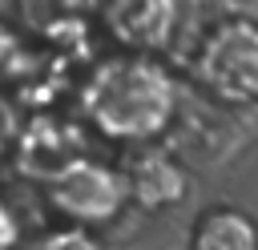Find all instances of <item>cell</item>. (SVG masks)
I'll return each mask as SVG.
<instances>
[{
  "label": "cell",
  "instance_id": "cell-1",
  "mask_svg": "<svg viewBox=\"0 0 258 250\" xmlns=\"http://www.w3.org/2000/svg\"><path fill=\"white\" fill-rule=\"evenodd\" d=\"M177 105L181 85L161 56L113 48L97 56L77 85L81 125L125 149L153 145L161 133H169Z\"/></svg>",
  "mask_w": 258,
  "mask_h": 250
},
{
  "label": "cell",
  "instance_id": "cell-2",
  "mask_svg": "<svg viewBox=\"0 0 258 250\" xmlns=\"http://www.w3.org/2000/svg\"><path fill=\"white\" fill-rule=\"evenodd\" d=\"M189 77L218 105H258V20L226 16L210 24L189 56Z\"/></svg>",
  "mask_w": 258,
  "mask_h": 250
},
{
  "label": "cell",
  "instance_id": "cell-3",
  "mask_svg": "<svg viewBox=\"0 0 258 250\" xmlns=\"http://www.w3.org/2000/svg\"><path fill=\"white\" fill-rule=\"evenodd\" d=\"M44 198L52 206V214L64 226H81V230H105L113 226L125 206H129V185L121 165L113 161H97V157H81L73 165H64L56 177L44 181Z\"/></svg>",
  "mask_w": 258,
  "mask_h": 250
},
{
  "label": "cell",
  "instance_id": "cell-4",
  "mask_svg": "<svg viewBox=\"0 0 258 250\" xmlns=\"http://www.w3.org/2000/svg\"><path fill=\"white\" fill-rule=\"evenodd\" d=\"M185 0H101L97 28L121 48L141 56H161L181 32Z\"/></svg>",
  "mask_w": 258,
  "mask_h": 250
},
{
  "label": "cell",
  "instance_id": "cell-5",
  "mask_svg": "<svg viewBox=\"0 0 258 250\" xmlns=\"http://www.w3.org/2000/svg\"><path fill=\"white\" fill-rule=\"evenodd\" d=\"M121 173H125V185H129V206H137V210H145V214L173 210V206H181L185 194H189V173H185V165H181L173 153L157 149V145L133 149V153L125 157Z\"/></svg>",
  "mask_w": 258,
  "mask_h": 250
},
{
  "label": "cell",
  "instance_id": "cell-6",
  "mask_svg": "<svg viewBox=\"0 0 258 250\" xmlns=\"http://www.w3.org/2000/svg\"><path fill=\"white\" fill-rule=\"evenodd\" d=\"M81 157H85V133H81V125L56 117V113L32 117L20 129V137H16V161H20V169L32 173V177H40V181L56 177L64 165H73Z\"/></svg>",
  "mask_w": 258,
  "mask_h": 250
},
{
  "label": "cell",
  "instance_id": "cell-7",
  "mask_svg": "<svg viewBox=\"0 0 258 250\" xmlns=\"http://www.w3.org/2000/svg\"><path fill=\"white\" fill-rule=\"evenodd\" d=\"M12 8L24 36H40L56 48L64 44L69 52L73 44H89L101 0H12Z\"/></svg>",
  "mask_w": 258,
  "mask_h": 250
},
{
  "label": "cell",
  "instance_id": "cell-8",
  "mask_svg": "<svg viewBox=\"0 0 258 250\" xmlns=\"http://www.w3.org/2000/svg\"><path fill=\"white\" fill-rule=\"evenodd\" d=\"M189 250H258V218L242 206H210L189 226Z\"/></svg>",
  "mask_w": 258,
  "mask_h": 250
},
{
  "label": "cell",
  "instance_id": "cell-9",
  "mask_svg": "<svg viewBox=\"0 0 258 250\" xmlns=\"http://www.w3.org/2000/svg\"><path fill=\"white\" fill-rule=\"evenodd\" d=\"M24 250H105L101 242H97V234L93 230H81V226H48V230H40Z\"/></svg>",
  "mask_w": 258,
  "mask_h": 250
},
{
  "label": "cell",
  "instance_id": "cell-10",
  "mask_svg": "<svg viewBox=\"0 0 258 250\" xmlns=\"http://www.w3.org/2000/svg\"><path fill=\"white\" fill-rule=\"evenodd\" d=\"M28 65V52H24V32L16 24H8L0 16V85H12Z\"/></svg>",
  "mask_w": 258,
  "mask_h": 250
},
{
  "label": "cell",
  "instance_id": "cell-11",
  "mask_svg": "<svg viewBox=\"0 0 258 250\" xmlns=\"http://www.w3.org/2000/svg\"><path fill=\"white\" fill-rule=\"evenodd\" d=\"M20 246V218L16 210L0 198V250H16Z\"/></svg>",
  "mask_w": 258,
  "mask_h": 250
}]
</instances>
